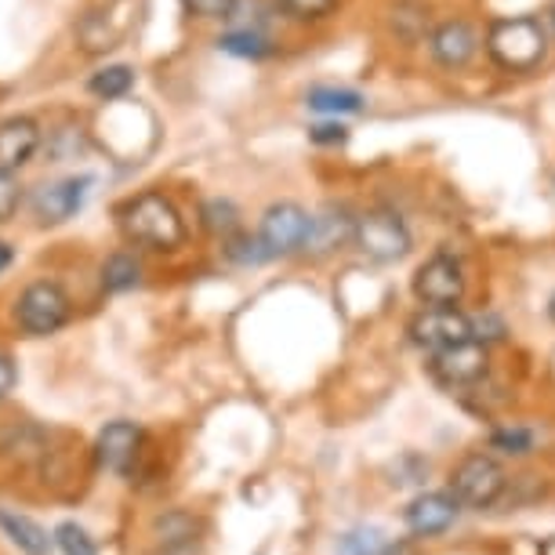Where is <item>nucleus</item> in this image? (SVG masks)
<instances>
[{
    "mask_svg": "<svg viewBox=\"0 0 555 555\" xmlns=\"http://www.w3.org/2000/svg\"><path fill=\"white\" fill-rule=\"evenodd\" d=\"M352 233H356V218L345 211V207L327 204L323 211L312 215L306 250L309 255H331V250H338L341 244H349Z\"/></svg>",
    "mask_w": 555,
    "mask_h": 555,
    "instance_id": "4468645a",
    "label": "nucleus"
},
{
    "mask_svg": "<svg viewBox=\"0 0 555 555\" xmlns=\"http://www.w3.org/2000/svg\"><path fill=\"white\" fill-rule=\"evenodd\" d=\"M490 447L501 450V454H530L533 450V433L530 428H498L494 436H490Z\"/></svg>",
    "mask_w": 555,
    "mask_h": 555,
    "instance_id": "393cba45",
    "label": "nucleus"
},
{
    "mask_svg": "<svg viewBox=\"0 0 555 555\" xmlns=\"http://www.w3.org/2000/svg\"><path fill=\"white\" fill-rule=\"evenodd\" d=\"M382 555H417L411 541H400V544H385Z\"/></svg>",
    "mask_w": 555,
    "mask_h": 555,
    "instance_id": "7c9ffc66",
    "label": "nucleus"
},
{
    "mask_svg": "<svg viewBox=\"0 0 555 555\" xmlns=\"http://www.w3.org/2000/svg\"><path fill=\"white\" fill-rule=\"evenodd\" d=\"M505 468L498 465L490 454H468L457 461V468L450 473V494L468 508H490L505 494Z\"/></svg>",
    "mask_w": 555,
    "mask_h": 555,
    "instance_id": "39448f33",
    "label": "nucleus"
},
{
    "mask_svg": "<svg viewBox=\"0 0 555 555\" xmlns=\"http://www.w3.org/2000/svg\"><path fill=\"white\" fill-rule=\"evenodd\" d=\"M218 44H222V51H229V55H236V59H266V55H272V44H269V37L261 34V29H229Z\"/></svg>",
    "mask_w": 555,
    "mask_h": 555,
    "instance_id": "412c9836",
    "label": "nucleus"
},
{
    "mask_svg": "<svg viewBox=\"0 0 555 555\" xmlns=\"http://www.w3.org/2000/svg\"><path fill=\"white\" fill-rule=\"evenodd\" d=\"M120 233L139 247L178 250L185 244V218L164 193H139L120 207Z\"/></svg>",
    "mask_w": 555,
    "mask_h": 555,
    "instance_id": "f257e3e1",
    "label": "nucleus"
},
{
    "mask_svg": "<svg viewBox=\"0 0 555 555\" xmlns=\"http://www.w3.org/2000/svg\"><path fill=\"white\" fill-rule=\"evenodd\" d=\"M406 334H411V341L422 345V349L439 352V349H450V345L473 338V320L457 306H425L406 323Z\"/></svg>",
    "mask_w": 555,
    "mask_h": 555,
    "instance_id": "0eeeda50",
    "label": "nucleus"
},
{
    "mask_svg": "<svg viewBox=\"0 0 555 555\" xmlns=\"http://www.w3.org/2000/svg\"><path fill=\"white\" fill-rule=\"evenodd\" d=\"M352 244L371 261H385V266H389V261H400L411 255L414 240L400 215L389 211V207H374V211L356 218Z\"/></svg>",
    "mask_w": 555,
    "mask_h": 555,
    "instance_id": "7ed1b4c3",
    "label": "nucleus"
},
{
    "mask_svg": "<svg viewBox=\"0 0 555 555\" xmlns=\"http://www.w3.org/2000/svg\"><path fill=\"white\" fill-rule=\"evenodd\" d=\"M309 142H317V145H345V142H349V128L338 124V117H334L327 124H317V128H309Z\"/></svg>",
    "mask_w": 555,
    "mask_h": 555,
    "instance_id": "cd10ccee",
    "label": "nucleus"
},
{
    "mask_svg": "<svg viewBox=\"0 0 555 555\" xmlns=\"http://www.w3.org/2000/svg\"><path fill=\"white\" fill-rule=\"evenodd\" d=\"M55 544L66 555H95V541H91L77 522H62V527L55 530Z\"/></svg>",
    "mask_w": 555,
    "mask_h": 555,
    "instance_id": "bb28decb",
    "label": "nucleus"
},
{
    "mask_svg": "<svg viewBox=\"0 0 555 555\" xmlns=\"http://www.w3.org/2000/svg\"><path fill=\"white\" fill-rule=\"evenodd\" d=\"M457 505L461 501L454 494H443V490H428V494L414 498L411 505H406V530L417 533V538H436V533H443L450 522L457 516Z\"/></svg>",
    "mask_w": 555,
    "mask_h": 555,
    "instance_id": "ddd939ff",
    "label": "nucleus"
},
{
    "mask_svg": "<svg viewBox=\"0 0 555 555\" xmlns=\"http://www.w3.org/2000/svg\"><path fill=\"white\" fill-rule=\"evenodd\" d=\"M548 29H552V37H555V0H552V8H548Z\"/></svg>",
    "mask_w": 555,
    "mask_h": 555,
    "instance_id": "473e14b6",
    "label": "nucleus"
},
{
    "mask_svg": "<svg viewBox=\"0 0 555 555\" xmlns=\"http://www.w3.org/2000/svg\"><path fill=\"white\" fill-rule=\"evenodd\" d=\"M483 48L505 73H530L548 55V29L533 15H505L487 26Z\"/></svg>",
    "mask_w": 555,
    "mask_h": 555,
    "instance_id": "f03ea898",
    "label": "nucleus"
},
{
    "mask_svg": "<svg viewBox=\"0 0 555 555\" xmlns=\"http://www.w3.org/2000/svg\"><path fill=\"white\" fill-rule=\"evenodd\" d=\"M15 261V250H12V244H4V240H0V272H4L8 266H12Z\"/></svg>",
    "mask_w": 555,
    "mask_h": 555,
    "instance_id": "2f4dec72",
    "label": "nucleus"
},
{
    "mask_svg": "<svg viewBox=\"0 0 555 555\" xmlns=\"http://www.w3.org/2000/svg\"><path fill=\"white\" fill-rule=\"evenodd\" d=\"M225 244V255L236 261V266H261V261H269V250L261 247L258 236H247V233H236L222 240Z\"/></svg>",
    "mask_w": 555,
    "mask_h": 555,
    "instance_id": "5701e85b",
    "label": "nucleus"
},
{
    "mask_svg": "<svg viewBox=\"0 0 555 555\" xmlns=\"http://www.w3.org/2000/svg\"><path fill=\"white\" fill-rule=\"evenodd\" d=\"M0 530L23 555H51V544H55V538H48V530L37 519L12 508H0Z\"/></svg>",
    "mask_w": 555,
    "mask_h": 555,
    "instance_id": "dca6fc26",
    "label": "nucleus"
},
{
    "mask_svg": "<svg viewBox=\"0 0 555 555\" xmlns=\"http://www.w3.org/2000/svg\"><path fill=\"white\" fill-rule=\"evenodd\" d=\"M83 193H88V178H59V182L40 185L29 204L40 225H62L80 211Z\"/></svg>",
    "mask_w": 555,
    "mask_h": 555,
    "instance_id": "9b49d317",
    "label": "nucleus"
},
{
    "mask_svg": "<svg viewBox=\"0 0 555 555\" xmlns=\"http://www.w3.org/2000/svg\"><path fill=\"white\" fill-rule=\"evenodd\" d=\"M479 51V34L473 23H465V18H447V23H439L433 34H428V55L439 69H465L468 62L476 59Z\"/></svg>",
    "mask_w": 555,
    "mask_h": 555,
    "instance_id": "1a4fd4ad",
    "label": "nucleus"
},
{
    "mask_svg": "<svg viewBox=\"0 0 555 555\" xmlns=\"http://www.w3.org/2000/svg\"><path fill=\"white\" fill-rule=\"evenodd\" d=\"M196 18H229L236 0H182Z\"/></svg>",
    "mask_w": 555,
    "mask_h": 555,
    "instance_id": "c85d7f7f",
    "label": "nucleus"
},
{
    "mask_svg": "<svg viewBox=\"0 0 555 555\" xmlns=\"http://www.w3.org/2000/svg\"><path fill=\"white\" fill-rule=\"evenodd\" d=\"M490 352L479 338H465L450 349L433 352V371L443 385H476L487 374Z\"/></svg>",
    "mask_w": 555,
    "mask_h": 555,
    "instance_id": "9d476101",
    "label": "nucleus"
},
{
    "mask_svg": "<svg viewBox=\"0 0 555 555\" xmlns=\"http://www.w3.org/2000/svg\"><path fill=\"white\" fill-rule=\"evenodd\" d=\"M306 106L317 113H327V117H349V113H360L366 102L360 91L352 88H331V83H317V88L306 91Z\"/></svg>",
    "mask_w": 555,
    "mask_h": 555,
    "instance_id": "f3484780",
    "label": "nucleus"
},
{
    "mask_svg": "<svg viewBox=\"0 0 555 555\" xmlns=\"http://www.w3.org/2000/svg\"><path fill=\"white\" fill-rule=\"evenodd\" d=\"M201 218H204L207 233H215V236H222V240L240 233V211H236L233 201H225V196H215V201H207L201 207Z\"/></svg>",
    "mask_w": 555,
    "mask_h": 555,
    "instance_id": "6ab92c4d",
    "label": "nucleus"
},
{
    "mask_svg": "<svg viewBox=\"0 0 555 555\" xmlns=\"http://www.w3.org/2000/svg\"><path fill=\"white\" fill-rule=\"evenodd\" d=\"M411 287L422 306H461V298H465V269H461L454 255L439 250V255L417 266Z\"/></svg>",
    "mask_w": 555,
    "mask_h": 555,
    "instance_id": "6e6552de",
    "label": "nucleus"
},
{
    "mask_svg": "<svg viewBox=\"0 0 555 555\" xmlns=\"http://www.w3.org/2000/svg\"><path fill=\"white\" fill-rule=\"evenodd\" d=\"M15 382H18L15 360H12V356H4V352H0V400H4V396L15 389Z\"/></svg>",
    "mask_w": 555,
    "mask_h": 555,
    "instance_id": "c756f323",
    "label": "nucleus"
},
{
    "mask_svg": "<svg viewBox=\"0 0 555 555\" xmlns=\"http://www.w3.org/2000/svg\"><path fill=\"white\" fill-rule=\"evenodd\" d=\"M15 320L29 338H48L69 323V295L55 280H37L15 301Z\"/></svg>",
    "mask_w": 555,
    "mask_h": 555,
    "instance_id": "20e7f679",
    "label": "nucleus"
},
{
    "mask_svg": "<svg viewBox=\"0 0 555 555\" xmlns=\"http://www.w3.org/2000/svg\"><path fill=\"white\" fill-rule=\"evenodd\" d=\"M134 88V69L131 66H106V69H99L95 77L88 80V91L91 95H99V99H124L128 91Z\"/></svg>",
    "mask_w": 555,
    "mask_h": 555,
    "instance_id": "aec40b11",
    "label": "nucleus"
},
{
    "mask_svg": "<svg viewBox=\"0 0 555 555\" xmlns=\"http://www.w3.org/2000/svg\"><path fill=\"white\" fill-rule=\"evenodd\" d=\"M382 552H385V533L378 527L349 530L338 541V555H382Z\"/></svg>",
    "mask_w": 555,
    "mask_h": 555,
    "instance_id": "4be33fe9",
    "label": "nucleus"
},
{
    "mask_svg": "<svg viewBox=\"0 0 555 555\" xmlns=\"http://www.w3.org/2000/svg\"><path fill=\"white\" fill-rule=\"evenodd\" d=\"M280 8L298 23H320L338 8V0H280Z\"/></svg>",
    "mask_w": 555,
    "mask_h": 555,
    "instance_id": "b1692460",
    "label": "nucleus"
},
{
    "mask_svg": "<svg viewBox=\"0 0 555 555\" xmlns=\"http://www.w3.org/2000/svg\"><path fill=\"white\" fill-rule=\"evenodd\" d=\"M40 150V128L29 117H12L0 124V167L18 171Z\"/></svg>",
    "mask_w": 555,
    "mask_h": 555,
    "instance_id": "2eb2a0df",
    "label": "nucleus"
},
{
    "mask_svg": "<svg viewBox=\"0 0 555 555\" xmlns=\"http://www.w3.org/2000/svg\"><path fill=\"white\" fill-rule=\"evenodd\" d=\"M309 229H312V215L306 207L295 201H280L261 215L258 240L269 250V258H291L298 250H306Z\"/></svg>",
    "mask_w": 555,
    "mask_h": 555,
    "instance_id": "423d86ee",
    "label": "nucleus"
},
{
    "mask_svg": "<svg viewBox=\"0 0 555 555\" xmlns=\"http://www.w3.org/2000/svg\"><path fill=\"white\" fill-rule=\"evenodd\" d=\"M548 320H552V323H555V295H552V298H548Z\"/></svg>",
    "mask_w": 555,
    "mask_h": 555,
    "instance_id": "72a5a7b5",
    "label": "nucleus"
},
{
    "mask_svg": "<svg viewBox=\"0 0 555 555\" xmlns=\"http://www.w3.org/2000/svg\"><path fill=\"white\" fill-rule=\"evenodd\" d=\"M18 204H23V185H18L15 171H8V167H0V225L12 222Z\"/></svg>",
    "mask_w": 555,
    "mask_h": 555,
    "instance_id": "a878e982",
    "label": "nucleus"
},
{
    "mask_svg": "<svg viewBox=\"0 0 555 555\" xmlns=\"http://www.w3.org/2000/svg\"><path fill=\"white\" fill-rule=\"evenodd\" d=\"M142 439H145V433L134 422H109L95 439L99 465L117 476H128L134 457H139V450H142Z\"/></svg>",
    "mask_w": 555,
    "mask_h": 555,
    "instance_id": "f8f14e48",
    "label": "nucleus"
},
{
    "mask_svg": "<svg viewBox=\"0 0 555 555\" xmlns=\"http://www.w3.org/2000/svg\"><path fill=\"white\" fill-rule=\"evenodd\" d=\"M139 280H142V266H139V258L128 255V250L109 255L106 266H102V287H106L109 295H124V291L139 287Z\"/></svg>",
    "mask_w": 555,
    "mask_h": 555,
    "instance_id": "a211bd4d",
    "label": "nucleus"
}]
</instances>
